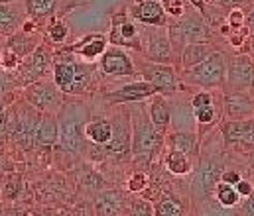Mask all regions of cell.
Returning <instances> with one entry per match:
<instances>
[{
  "mask_svg": "<svg viewBox=\"0 0 254 216\" xmlns=\"http://www.w3.org/2000/svg\"><path fill=\"white\" fill-rule=\"evenodd\" d=\"M251 4H253V0H219V6L225 10H235V8L247 10Z\"/></svg>",
  "mask_w": 254,
  "mask_h": 216,
  "instance_id": "cell-41",
  "label": "cell"
},
{
  "mask_svg": "<svg viewBox=\"0 0 254 216\" xmlns=\"http://www.w3.org/2000/svg\"><path fill=\"white\" fill-rule=\"evenodd\" d=\"M245 12H247V14H245V16H247V28H249V32H254V0Z\"/></svg>",
  "mask_w": 254,
  "mask_h": 216,
  "instance_id": "cell-47",
  "label": "cell"
},
{
  "mask_svg": "<svg viewBox=\"0 0 254 216\" xmlns=\"http://www.w3.org/2000/svg\"><path fill=\"white\" fill-rule=\"evenodd\" d=\"M211 197H213L221 207H229V209H235V207H239V203H241V195L237 193L235 185H229V183H223V181L217 183V187H215V191H213Z\"/></svg>",
  "mask_w": 254,
  "mask_h": 216,
  "instance_id": "cell-30",
  "label": "cell"
},
{
  "mask_svg": "<svg viewBox=\"0 0 254 216\" xmlns=\"http://www.w3.org/2000/svg\"><path fill=\"white\" fill-rule=\"evenodd\" d=\"M97 216H121L125 213V197L119 191H101L95 197Z\"/></svg>",
  "mask_w": 254,
  "mask_h": 216,
  "instance_id": "cell-21",
  "label": "cell"
},
{
  "mask_svg": "<svg viewBox=\"0 0 254 216\" xmlns=\"http://www.w3.org/2000/svg\"><path fill=\"white\" fill-rule=\"evenodd\" d=\"M158 2L162 4L164 12L170 14V16H174V18H180V16H184V12H186L184 0H158Z\"/></svg>",
  "mask_w": 254,
  "mask_h": 216,
  "instance_id": "cell-37",
  "label": "cell"
},
{
  "mask_svg": "<svg viewBox=\"0 0 254 216\" xmlns=\"http://www.w3.org/2000/svg\"><path fill=\"white\" fill-rule=\"evenodd\" d=\"M144 40L146 45H142V55L146 61L152 63H164V65H174L176 55L172 49L168 26H144Z\"/></svg>",
  "mask_w": 254,
  "mask_h": 216,
  "instance_id": "cell-7",
  "label": "cell"
},
{
  "mask_svg": "<svg viewBox=\"0 0 254 216\" xmlns=\"http://www.w3.org/2000/svg\"><path fill=\"white\" fill-rule=\"evenodd\" d=\"M0 216H2V215H0Z\"/></svg>",
  "mask_w": 254,
  "mask_h": 216,
  "instance_id": "cell-51",
  "label": "cell"
},
{
  "mask_svg": "<svg viewBox=\"0 0 254 216\" xmlns=\"http://www.w3.org/2000/svg\"><path fill=\"white\" fill-rule=\"evenodd\" d=\"M136 2H142V0H136Z\"/></svg>",
  "mask_w": 254,
  "mask_h": 216,
  "instance_id": "cell-50",
  "label": "cell"
},
{
  "mask_svg": "<svg viewBox=\"0 0 254 216\" xmlns=\"http://www.w3.org/2000/svg\"><path fill=\"white\" fill-rule=\"evenodd\" d=\"M182 83L188 86H199L205 90H215L225 86L227 77V57L219 51L211 53L205 61L193 65L190 69H182Z\"/></svg>",
  "mask_w": 254,
  "mask_h": 216,
  "instance_id": "cell-2",
  "label": "cell"
},
{
  "mask_svg": "<svg viewBox=\"0 0 254 216\" xmlns=\"http://www.w3.org/2000/svg\"><path fill=\"white\" fill-rule=\"evenodd\" d=\"M168 140H170V147L188 153L193 159L199 157L201 144H199V136L193 130H176V132H172L168 136Z\"/></svg>",
  "mask_w": 254,
  "mask_h": 216,
  "instance_id": "cell-24",
  "label": "cell"
},
{
  "mask_svg": "<svg viewBox=\"0 0 254 216\" xmlns=\"http://www.w3.org/2000/svg\"><path fill=\"white\" fill-rule=\"evenodd\" d=\"M0 63H2L6 69H14V67H18V63H20V57H18L14 51L6 49V51L2 53V57H0Z\"/></svg>",
  "mask_w": 254,
  "mask_h": 216,
  "instance_id": "cell-40",
  "label": "cell"
},
{
  "mask_svg": "<svg viewBox=\"0 0 254 216\" xmlns=\"http://www.w3.org/2000/svg\"><path fill=\"white\" fill-rule=\"evenodd\" d=\"M67 34H69V28H67V24H65L64 20H54V22L50 24L48 36H50V40H52L54 43H64Z\"/></svg>",
  "mask_w": 254,
  "mask_h": 216,
  "instance_id": "cell-34",
  "label": "cell"
},
{
  "mask_svg": "<svg viewBox=\"0 0 254 216\" xmlns=\"http://www.w3.org/2000/svg\"><path fill=\"white\" fill-rule=\"evenodd\" d=\"M24 2H26L24 4L26 14L30 18H34L36 22L52 18L62 4V0H24Z\"/></svg>",
  "mask_w": 254,
  "mask_h": 216,
  "instance_id": "cell-27",
  "label": "cell"
},
{
  "mask_svg": "<svg viewBox=\"0 0 254 216\" xmlns=\"http://www.w3.org/2000/svg\"><path fill=\"white\" fill-rule=\"evenodd\" d=\"M128 14L140 26H168V14L158 0H142L128 6Z\"/></svg>",
  "mask_w": 254,
  "mask_h": 216,
  "instance_id": "cell-14",
  "label": "cell"
},
{
  "mask_svg": "<svg viewBox=\"0 0 254 216\" xmlns=\"http://www.w3.org/2000/svg\"><path fill=\"white\" fill-rule=\"evenodd\" d=\"M2 4H12V2H20V0H0Z\"/></svg>",
  "mask_w": 254,
  "mask_h": 216,
  "instance_id": "cell-49",
  "label": "cell"
},
{
  "mask_svg": "<svg viewBox=\"0 0 254 216\" xmlns=\"http://www.w3.org/2000/svg\"><path fill=\"white\" fill-rule=\"evenodd\" d=\"M113 136V122L109 118H95L85 124V138L91 144L105 145Z\"/></svg>",
  "mask_w": 254,
  "mask_h": 216,
  "instance_id": "cell-26",
  "label": "cell"
},
{
  "mask_svg": "<svg viewBox=\"0 0 254 216\" xmlns=\"http://www.w3.org/2000/svg\"><path fill=\"white\" fill-rule=\"evenodd\" d=\"M107 40L111 42V45L128 47V49L142 53V34L138 30V26L127 16V12H121L113 18L111 32H109Z\"/></svg>",
  "mask_w": 254,
  "mask_h": 216,
  "instance_id": "cell-9",
  "label": "cell"
},
{
  "mask_svg": "<svg viewBox=\"0 0 254 216\" xmlns=\"http://www.w3.org/2000/svg\"><path fill=\"white\" fill-rule=\"evenodd\" d=\"M26 16V8L0 2V36H12L18 32Z\"/></svg>",
  "mask_w": 254,
  "mask_h": 216,
  "instance_id": "cell-23",
  "label": "cell"
},
{
  "mask_svg": "<svg viewBox=\"0 0 254 216\" xmlns=\"http://www.w3.org/2000/svg\"><path fill=\"white\" fill-rule=\"evenodd\" d=\"M154 94H160L158 88L154 85H150L148 81L140 79V81L128 83V85H123V86L107 92L105 100L111 106H119V104H130V102H142L146 98H152Z\"/></svg>",
  "mask_w": 254,
  "mask_h": 216,
  "instance_id": "cell-11",
  "label": "cell"
},
{
  "mask_svg": "<svg viewBox=\"0 0 254 216\" xmlns=\"http://www.w3.org/2000/svg\"><path fill=\"white\" fill-rule=\"evenodd\" d=\"M146 108H148V114H150L152 124L162 134H168V130L172 126V102L166 100L164 94H154L152 100H150V104Z\"/></svg>",
  "mask_w": 254,
  "mask_h": 216,
  "instance_id": "cell-19",
  "label": "cell"
},
{
  "mask_svg": "<svg viewBox=\"0 0 254 216\" xmlns=\"http://www.w3.org/2000/svg\"><path fill=\"white\" fill-rule=\"evenodd\" d=\"M241 179H243V175L239 171H235V169H225L221 173V181L223 183H229V185H237Z\"/></svg>",
  "mask_w": 254,
  "mask_h": 216,
  "instance_id": "cell-43",
  "label": "cell"
},
{
  "mask_svg": "<svg viewBox=\"0 0 254 216\" xmlns=\"http://www.w3.org/2000/svg\"><path fill=\"white\" fill-rule=\"evenodd\" d=\"M166 167L172 175H190L193 171V157L188 153L170 147L168 155H166Z\"/></svg>",
  "mask_w": 254,
  "mask_h": 216,
  "instance_id": "cell-28",
  "label": "cell"
},
{
  "mask_svg": "<svg viewBox=\"0 0 254 216\" xmlns=\"http://www.w3.org/2000/svg\"><path fill=\"white\" fill-rule=\"evenodd\" d=\"M215 102V94L211 90H205L201 88L193 98L190 100L191 108H199V106H207V104H213Z\"/></svg>",
  "mask_w": 254,
  "mask_h": 216,
  "instance_id": "cell-38",
  "label": "cell"
},
{
  "mask_svg": "<svg viewBox=\"0 0 254 216\" xmlns=\"http://www.w3.org/2000/svg\"><path fill=\"white\" fill-rule=\"evenodd\" d=\"M172 49L178 51L176 61L180 59V53L186 43H197V42H209L211 38V28L207 20L199 16H180V20L174 22V26L168 28Z\"/></svg>",
  "mask_w": 254,
  "mask_h": 216,
  "instance_id": "cell-5",
  "label": "cell"
},
{
  "mask_svg": "<svg viewBox=\"0 0 254 216\" xmlns=\"http://www.w3.org/2000/svg\"><path fill=\"white\" fill-rule=\"evenodd\" d=\"M223 171H225L223 157H205L199 161L190 185V197L193 205H199L213 195L217 183L221 181Z\"/></svg>",
  "mask_w": 254,
  "mask_h": 216,
  "instance_id": "cell-4",
  "label": "cell"
},
{
  "mask_svg": "<svg viewBox=\"0 0 254 216\" xmlns=\"http://www.w3.org/2000/svg\"><path fill=\"white\" fill-rule=\"evenodd\" d=\"M38 118L34 116V112H28V110H22L18 116H16V122H14V138L24 145L26 149L28 147H34L36 144V128H38Z\"/></svg>",
  "mask_w": 254,
  "mask_h": 216,
  "instance_id": "cell-20",
  "label": "cell"
},
{
  "mask_svg": "<svg viewBox=\"0 0 254 216\" xmlns=\"http://www.w3.org/2000/svg\"><path fill=\"white\" fill-rule=\"evenodd\" d=\"M77 63L79 61H77L75 53H71L69 49H65L54 57V83L64 94L69 92V86H71L75 71H77Z\"/></svg>",
  "mask_w": 254,
  "mask_h": 216,
  "instance_id": "cell-16",
  "label": "cell"
},
{
  "mask_svg": "<svg viewBox=\"0 0 254 216\" xmlns=\"http://www.w3.org/2000/svg\"><path fill=\"white\" fill-rule=\"evenodd\" d=\"M227 40H229V43L233 47H243V43L249 40V28H247V24L241 26V28H231Z\"/></svg>",
  "mask_w": 254,
  "mask_h": 216,
  "instance_id": "cell-35",
  "label": "cell"
},
{
  "mask_svg": "<svg viewBox=\"0 0 254 216\" xmlns=\"http://www.w3.org/2000/svg\"><path fill=\"white\" fill-rule=\"evenodd\" d=\"M146 187H148V177L142 171H136L127 183V189L130 193H142Z\"/></svg>",
  "mask_w": 254,
  "mask_h": 216,
  "instance_id": "cell-36",
  "label": "cell"
},
{
  "mask_svg": "<svg viewBox=\"0 0 254 216\" xmlns=\"http://www.w3.org/2000/svg\"><path fill=\"white\" fill-rule=\"evenodd\" d=\"M109 47V40L105 34H87L85 38H81L79 42H75L69 51L79 55L81 59L87 61H95L97 57H101L105 53V49Z\"/></svg>",
  "mask_w": 254,
  "mask_h": 216,
  "instance_id": "cell-17",
  "label": "cell"
},
{
  "mask_svg": "<svg viewBox=\"0 0 254 216\" xmlns=\"http://www.w3.org/2000/svg\"><path fill=\"white\" fill-rule=\"evenodd\" d=\"M127 216H154V207L146 199H134L128 203Z\"/></svg>",
  "mask_w": 254,
  "mask_h": 216,
  "instance_id": "cell-33",
  "label": "cell"
},
{
  "mask_svg": "<svg viewBox=\"0 0 254 216\" xmlns=\"http://www.w3.org/2000/svg\"><path fill=\"white\" fill-rule=\"evenodd\" d=\"M111 122H113V136L107 144L103 145L105 155L109 159L119 161V163L128 161L132 157V128H130L128 108L119 110Z\"/></svg>",
  "mask_w": 254,
  "mask_h": 216,
  "instance_id": "cell-6",
  "label": "cell"
},
{
  "mask_svg": "<svg viewBox=\"0 0 254 216\" xmlns=\"http://www.w3.org/2000/svg\"><path fill=\"white\" fill-rule=\"evenodd\" d=\"M254 85V63L249 55H233L227 59L225 90L245 92Z\"/></svg>",
  "mask_w": 254,
  "mask_h": 216,
  "instance_id": "cell-10",
  "label": "cell"
},
{
  "mask_svg": "<svg viewBox=\"0 0 254 216\" xmlns=\"http://www.w3.org/2000/svg\"><path fill=\"white\" fill-rule=\"evenodd\" d=\"M239 216H254V191L245 199V203L241 205Z\"/></svg>",
  "mask_w": 254,
  "mask_h": 216,
  "instance_id": "cell-44",
  "label": "cell"
},
{
  "mask_svg": "<svg viewBox=\"0 0 254 216\" xmlns=\"http://www.w3.org/2000/svg\"><path fill=\"white\" fill-rule=\"evenodd\" d=\"M12 86V79L6 75V73H0V96Z\"/></svg>",
  "mask_w": 254,
  "mask_h": 216,
  "instance_id": "cell-46",
  "label": "cell"
},
{
  "mask_svg": "<svg viewBox=\"0 0 254 216\" xmlns=\"http://www.w3.org/2000/svg\"><path fill=\"white\" fill-rule=\"evenodd\" d=\"M52 65H54V63H52V53H50V49H46L44 45H38V47L32 51V55H30V59H28V63H26V69H24V85H30V83H34V81L46 77Z\"/></svg>",
  "mask_w": 254,
  "mask_h": 216,
  "instance_id": "cell-18",
  "label": "cell"
},
{
  "mask_svg": "<svg viewBox=\"0 0 254 216\" xmlns=\"http://www.w3.org/2000/svg\"><path fill=\"white\" fill-rule=\"evenodd\" d=\"M60 140V124L54 112H48L40 118L36 128V144L38 145H54Z\"/></svg>",
  "mask_w": 254,
  "mask_h": 216,
  "instance_id": "cell-25",
  "label": "cell"
},
{
  "mask_svg": "<svg viewBox=\"0 0 254 216\" xmlns=\"http://www.w3.org/2000/svg\"><path fill=\"white\" fill-rule=\"evenodd\" d=\"M221 108L213 102V104H207V106H199V108H193V118H195V124L199 128H211L215 124H219V118H221Z\"/></svg>",
  "mask_w": 254,
  "mask_h": 216,
  "instance_id": "cell-32",
  "label": "cell"
},
{
  "mask_svg": "<svg viewBox=\"0 0 254 216\" xmlns=\"http://www.w3.org/2000/svg\"><path fill=\"white\" fill-rule=\"evenodd\" d=\"M227 24L231 28H241L247 24V16H245V10L243 8H235V10H229V18H227Z\"/></svg>",
  "mask_w": 254,
  "mask_h": 216,
  "instance_id": "cell-39",
  "label": "cell"
},
{
  "mask_svg": "<svg viewBox=\"0 0 254 216\" xmlns=\"http://www.w3.org/2000/svg\"><path fill=\"white\" fill-rule=\"evenodd\" d=\"M235 189H237V193L241 195V199H247V197L254 191V185H253V181H249V179L243 177V179L235 185Z\"/></svg>",
  "mask_w": 254,
  "mask_h": 216,
  "instance_id": "cell-42",
  "label": "cell"
},
{
  "mask_svg": "<svg viewBox=\"0 0 254 216\" xmlns=\"http://www.w3.org/2000/svg\"><path fill=\"white\" fill-rule=\"evenodd\" d=\"M140 71L142 79L148 81L150 85H154L158 88L160 94L164 96H172L176 94L178 90L184 88L182 85V77H180V71L174 69L172 65H164V63H152V61H142L140 63Z\"/></svg>",
  "mask_w": 254,
  "mask_h": 216,
  "instance_id": "cell-8",
  "label": "cell"
},
{
  "mask_svg": "<svg viewBox=\"0 0 254 216\" xmlns=\"http://www.w3.org/2000/svg\"><path fill=\"white\" fill-rule=\"evenodd\" d=\"M58 86L56 83H50V81H34L30 83V86L26 88V98L28 102L38 108V110H44V112H54L58 106H60V94H58Z\"/></svg>",
  "mask_w": 254,
  "mask_h": 216,
  "instance_id": "cell-12",
  "label": "cell"
},
{
  "mask_svg": "<svg viewBox=\"0 0 254 216\" xmlns=\"http://www.w3.org/2000/svg\"><path fill=\"white\" fill-rule=\"evenodd\" d=\"M211 53H215V47L209 42H197V43H186L180 53V65L182 69H190L193 65L205 61Z\"/></svg>",
  "mask_w": 254,
  "mask_h": 216,
  "instance_id": "cell-22",
  "label": "cell"
},
{
  "mask_svg": "<svg viewBox=\"0 0 254 216\" xmlns=\"http://www.w3.org/2000/svg\"><path fill=\"white\" fill-rule=\"evenodd\" d=\"M223 112L229 120H241L254 116V100L239 90H225L223 94Z\"/></svg>",
  "mask_w": 254,
  "mask_h": 216,
  "instance_id": "cell-15",
  "label": "cell"
},
{
  "mask_svg": "<svg viewBox=\"0 0 254 216\" xmlns=\"http://www.w3.org/2000/svg\"><path fill=\"white\" fill-rule=\"evenodd\" d=\"M60 124V145L67 153H79L85 142L87 108L79 102H67L58 120Z\"/></svg>",
  "mask_w": 254,
  "mask_h": 216,
  "instance_id": "cell-3",
  "label": "cell"
},
{
  "mask_svg": "<svg viewBox=\"0 0 254 216\" xmlns=\"http://www.w3.org/2000/svg\"><path fill=\"white\" fill-rule=\"evenodd\" d=\"M190 4H193V8L207 20V16H209V8H207V4H205V0H190Z\"/></svg>",
  "mask_w": 254,
  "mask_h": 216,
  "instance_id": "cell-45",
  "label": "cell"
},
{
  "mask_svg": "<svg viewBox=\"0 0 254 216\" xmlns=\"http://www.w3.org/2000/svg\"><path fill=\"white\" fill-rule=\"evenodd\" d=\"M101 71L109 77H130V75H136V67H134V61L132 57L128 55L123 47H117V45H111L105 49V53L101 55V63H99Z\"/></svg>",
  "mask_w": 254,
  "mask_h": 216,
  "instance_id": "cell-13",
  "label": "cell"
},
{
  "mask_svg": "<svg viewBox=\"0 0 254 216\" xmlns=\"http://www.w3.org/2000/svg\"><path fill=\"white\" fill-rule=\"evenodd\" d=\"M130 128H132V157L142 159L146 165H150L156 155L162 151L164 136L150 120L148 108L142 102H130Z\"/></svg>",
  "mask_w": 254,
  "mask_h": 216,
  "instance_id": "cell-1",
  "label": "cell"
},
{
  "mask_svg": "<svg viewBox=\"0 0 254 216\" xmlns=\"http://www.w3.org/2000/svg\"><path fill=\"white\" fill-rule=\"evenodd\" d=\"M6 120H8V114H6V106L0 102V124L6 126Z\"/></svg>",
  "mask_w": 254,
  "mask_h": 216,
  "instance_id": "cell-48",
  "label": "cell"
},
{
  "mask_svg": "<svg viewBox=\"0 0 254 216\" xmlns=\"http://www.w3.org/2000/svg\"><path fill=\"white\" fill-rule=\"evenodd\" d=\"M36 42L32 40V36H28V32H16L10 36V42H8V49L14 51L20 59L30 55L34 49H36Z\"/></svg>",
  "mask_w": 254,
  "mask_h": 216,
  "instance_id": "cell-31",
  "label": "cell"
},
{
  "mask_svg": "<svg viewBox=\"0 0 254 216\" xmlns=\"http://www.w3.org/2000/svg\"><path fill=\"white\" fill-rule=\"evenodd\" d=\"M154 216H186V209L178 197L164 193L154 205Z\"/></svg>",
  "mask_w": 254,
  "mask_h": 216,
  "instance_id": "cell-29",
  "label": "cell"
}]
</instances>
